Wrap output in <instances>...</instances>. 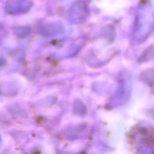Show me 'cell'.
<instances>
[{
  "label": "cell",
  "instance_id": "1",
  "mask_svg": "<svg viewBox=\"0 0 154 154\" xmlns=\"http://www.w3.org/2000/svg\"><path fill=\"white\" fill-rule=\"evenodd\" d=\"M32 5L30 0H7L6 2V8L9 11H22L28 10Z\"/></svg>",
  "mask_w": 154,
  "mask_h": 154
}]
</instances>
